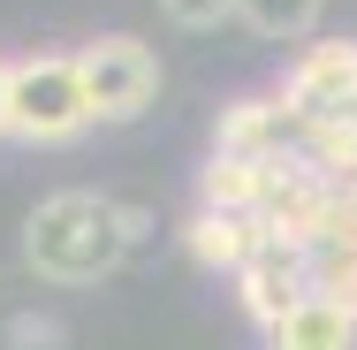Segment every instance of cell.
I'll return each instance as SVG.
<instances>
[{
  "label": "cell",
  "mask_w": 357,
  "mask_h": 350,
  "mask_svg": "<svg viewBox=\"0 0 357 350\" xmlns=\"http://www.w3.org/2000/svg\"><path fill=\"white\" fill-rule=\"evenodd\" d=\"M144 236L137 206H114L99 191H54L23 221V259L46 282H99L122 267V251Z\"/></svg>",
  "instance_id": "1"
},
{
  "label": "cell",
  "mask_w": 357,
  "mask_h": 350,
  "mask_svg": "<svg viewBox=\"0 0 357 350\" xmlns=\"http://www.w3.org/2000/svg\"><path fill=\"white\" fill-rule=\"evenodd\" d=\"M76 69H84L91 122H137L144 107L160 99V54H152L144 38H130V31H114V38L84 46V54H76Z\"/></svg>",
  "instance_id": "3"
},
{
  "label": "cell",
  "mask_w": 357,
  "mask_h": 350,
  "mask_svg": "<svg viewBox=\"0 0 357 350\" xmlns=\"http://www.w3.org/2000/svg\"><path fill=\"white\" fill-rule=\"evenodd\" d=\"M296 160L312 175H327V183L350 191L357 183V115H342V122H304L296 130Z\"/></svg>",
  "instance_id": "10"
},
{
  "label": "cell",
  "mask_w": 357,
  "mask_h": 350,
  "mask_svg": "<svg viewBox=\"0 0 357 350\" xmlns=\"http://www.w3.org/2000/svg\"><path fill=\"white\" fill-rule=\"evenodd\" d=\"M296 160V152H289ZM289 160H206L198 168V206L206 213H243V221H266V206H274V191H282Z\"/></svg>",
  "instance_id": "6"
},
{
  "label": "cell",
  "mask_w": 357,
  "mask_h": 350,
  "mask_svg": "<svg viewBox=\"0 0 357 350\" xmlns=\"http://www.w3.org/2000/svg\"><path fill=\"white\" fill-rule=\"evenodd\" d=\"M160 8H167V23H175V31H213V23L236 15V0H160Z\"/></svg>",
  "instance_id": "13"
},
{
  "label": "cell",
  "mask_w": 357,
  "mask_h": 350,
  "mask_svg": "<svg viewBox=\"0 0 357 350\" xmlns=\"http://www.w3.org/2000/svg\"><path fill=\"white\" fill-rule=\"evenodd\" d=\"M304 282H312V297L357 312V251H342V244H312V251H304Z\"/></svg>",
  "instance_id": "11"
},
{
  "label": "cell",
  "mask_w": 357,
  "mask_h": 350,
  "mask_svg": "<svg viewBox=\"0 0 357 350\" xmlns=\"http://www.w3.org/2000/svg\"><path fill=\"white\" fill-rule=\"evenodd\" d=\"M327 244H342V251H357V183L335 198V221H327Z\"/></svg>",
  "instance_id": "14"
},
{
  "label": "cell",
  "mask_w": 357,
  "mask_h": 350,
  "mask_svg": "<svg viewBox=\"0 0 357 350\" xmlns=\"http://www.w3.org/2000/svg\"><path fill=\"white\" fill-rule=\"evenodd\" d=\"M0 138H8V61H0Z\"/></svg>",
  "instance_id": "15"
},
{
  "label": "cell",
  "mask_w": 357,
  "mask_h": 350,
  "mask_svg": "<svg viewBox=\"0 0 357 350\" xmlns=\"http://www.w3.org/2000/svg\"><path fill=\"white\" fill-rule=\"evenodd\" d=\"M183 244H190V259L206 267V275H243L274 236H266V221H243V213H190V228H183Z\"/></svg>",
  "instance_id": "8"
},
{
  "label": "cell",
  "mask_w": 357,
  "mask_h": 350,
  "mask_svg": "<svg viewBox=\"0 0 357 350\" xmlns=\"http://www.w3.org/2000/svg\"><path fill=\"white\" fill-rule=\"evenodd\" d=\"M236 297H243V312L259 320V335L282 328L289 312L312 297V282H304V251H296V244H266V251L236 275Z\"/></svg>",
  "instance_id": "7"
},
{
  "label": "cell",
  "mask_w": 357,
  "mask_h": 350,
  "mask_svg": "<svg viewBox=\"0 0 357 350\" xmlns=\"http://www.w3.org/2000/svg\"><path fill=\"white\" fill-rule=\"evenodd\" d=\"M266 350H357V312L327 305V297H304L282 328H266Z\"/></svg>",
  "instance_id": "9"
},
{
  "label": "cell",
  "mask_w": 357,
  "mask_h": 350,
  "mask_svg": "<svg viewBox=\"0 0 357 350\" xmlns=\"http://www.w3.org/2000/svg\"><path fill=\"white\" fill-rule=\"evenodd\" d=\"M282 107L296 122H342L357 115V38H319L282 76Z\"/></svg>",
  "instance_id": "4"
},
{
  "label": "cell",
  "mask_w": 357,
  "mask_h": 350,
  "mask_svg": "<svg viewBox=\"0 0 357 350\" xmlns=\"http://www.w3.org/2000/svg\"><path fill=\"white\" fill-rule=\"evenodd\" d=\"M91 130V99L76 54H31L8 61V138L23 145H69Z\"/></svg>",
  "instance_id": "2"
},
{
  "label": "cell",
  "mask_w": 357,
  "mask_h": 350,
  "mask_svg": "<svg viewBox=\"0 0 357 350\" xmlns=\"http://www.w3.org/2000/svg\"><path fill=\"white\" fill-rule=\"evenodd\" d=\"M319 8H327V0H236V15H243L259 38H304V31L319 23Z\"/></svg>",
  "instance_id": "12"
},
{
  "label": "cell",
  "mask_w": 357,
  "mask_h": 350,
  "mask_svg": "<svg viewBox=\"0 0 357 350\" xmlns=\"http://www.w3.org/2000/svg\"><path fill=\"white\" fill-rule=\"evenodd\" d=\"M296 115L282 107V92H251V99H228L213 122V152L220 160H289L296 152Z\"/></svg>",
  "instance_id": "5"
}]
</instances>
